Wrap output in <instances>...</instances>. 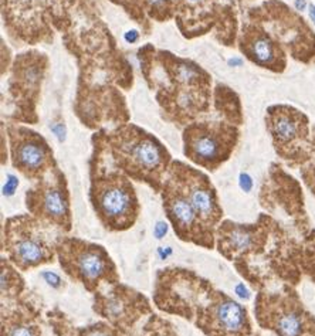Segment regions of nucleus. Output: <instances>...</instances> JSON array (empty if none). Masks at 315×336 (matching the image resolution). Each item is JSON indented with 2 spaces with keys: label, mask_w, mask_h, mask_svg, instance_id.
I'll return each instance as SVG.
<instances>
[{
  "label": "nucleus",
  "mask_w": 315,
  "mask_h": 336,
  "mask_svg": "<svg viewBox=\"0 0 315 336\" xmlns=\"http://www.w3.org/2000/svg\"><path fill=\"white\" fill-rule=\"evenodd\" d=\"M153 301L161 311L195 323L206 336H244L250 328L239 302L190 270H161Z\"/></svg>",
  "instance_id": "nucleus-1"
},
{
  "label": "nucleus",
  "mask_w": 315,
  "mask_h": 336,
  "mask_svg": "<svg viewBox=\"0 0 315 336\" xmlns=\"http://www.w3.org/2000/svg\"><path fill=\"white\" fill-rule=\"evenodd\" d=\"M106 142L108 152L125 175L161 189L170 156L156 138L136 126H125L111 133Z\"/></svg>",
  "instance_id": "nucleus-2"
},
{
  "label": "nucleus",
  "mask_w": 315,
  "mask_h": 336,
  "mask_svg": "<svg viewBox=\"0 0 315 336\" xmlns=\"http://www.w3.org/2000/svg\"><path fill=\"white\" fill-rule=\"evenodd\" d=\"M63 235L60 229L34 216H17L6 220L1 247L19 271H29L54 261Z\"/></svg>",
  "instance_id": "nucleus-3"
},
{
  "label": "nucleus",
  "mask_w": 315,
  "mask_h": 336,
  "mask_svg": "<svg viewBox=\"0 0 315 336\" xmlns=\"http://www.w3.org/2000/svg\"><path fill=\"white\" fill-rule=\"evenodd\" d=\"M90 199L101 224L109 231H125L135 224L139 203L128 176L121 170L92 169Z\"/></svg>",
  "instance_id": "nucleus-4"
},
{
  "label": "nucleus",
  "mask_w": 315,
  "mask_h": 336,
  "mask_svg": "<svg viewBox=\"0 0 315 336\" xmlns=\"http://www.w3.org/2000/svg\"><path fill=\"white\" fill-rule=\"evenodd\" d=\"M57 258L63 271L88 293L94 294L106 284L120 282L117 265L100 244L63 235L57 244Z\"/></svg>",
  "instance_id": "nucleus-5"
},
{
  "label": "nucleus",
  "mask_w": 315,
  "mask_h": 336,
  "mask_svg": "<svg viewBox=\"0 0 315 336\" xmlns=\"http://www.w3.org/2000/svg\"><path fill=\"white\" fill-rule=\"evenodd\" d=\"M94 312L128 334L144 316L152 315V307L147 296L121 282L103 285L94 293Z\"/></svg>",
  "instance_id": "nucleus-6"
},
{
  "label": "nucleus",
  "mask_w": 315,
  "mask_h": 336,
  "mask_svg": "<svg viewBox=\"0 0 315 336\" xmlns=\"http://www.w3.org/2000/svg\"><path fill=\"white\" fill-rule=\"evenodd\" d=\"M27 209L36 219L51 224L61 231L71 230L70 196L64 175L54 166L26 194Z\"/></svg>",
  "instance_id": "nucleus-7"
},
{
  "label": "nucleus",
  "mask_w": 315,
  "mask_h": 336,
  "mask_svg": "<svg viewBox=\"0 0 315 336\" xmlns=\"http://www.w3.org/2000/svg\"><path fill=\"white\" fill-rule=\"evenodd\" d=\"M162 197L166 216L179 240L205 249L214 247L216 233L205 227L196 214L193 206L170 177H168L164 183Z\"/></svg>",
  "instance_id": "nucleus-8"
},
{
  "label": "nucleus",
  "mask_w": 315,
  "mask_h": 336,
  "mask_svg": "<svg viewBox=\"0 0 315 336\" xmlns=\"http://www.w3.org/2000/svg\"><path fill=\"white\" fill-rule=\"evenodd\" d=\"M168 177L178 185L182 193L193 206L196 214L205 227L216 233V227L222 219V207L219 206L216 191L208 176L180 162H175L168 170Z\"/></svg>",
  "instance_id": "nucleus-9"
},
{
  "label": "nucleus",
  "mask_w": 315,
  "mask_h": 336,
  "mask_svg": "<svg viewBox=\"0 0 315 336\" xmlns=\"http://www.w3.org/2000/svg\"><path fill=\"white\" fill-rule=\"evenodd\" d=\"M231 135V129L216 124L190 125L185 131V155L197 165L214 170L230 153Z\"/></svg>",
  "instance_id": "nucleus-10"
},
{
  "label": "nucleus",
  "mask_w": 315,
  "mask_h": 336,
  "mask_svg": "<svg viewBox=\"0 0 315 336\" xmlns=\"http://www.w3.org/2000/svg\"><path fill=\"white\" fill-rule=\"evenodd\" d=\"M9 138L13 165L26 177L40 180L54 168L53 152L39 133L26 128H10Z\"/></svg>",
  "instance_id": "nucleus-11"
},
{
  "label": "nucleus",
  "mask_w": 315,
  "mask_h": 336,
  "mask_svg": "<svg viewBox=\"0 0 315 336\" xmlns=\"http://www.w3.org/2000/svg\"><path fill=\"white\" fill-rule=\"evenodd\" d=\"M1 336H44L39 309L23 295L1 302Z\"/></svg>",
  "instance_id": "nucleus-12"
},
{
  "label": "nucleus",
  "mask_w": 315,
  "mask_h": 336,
  "mask_svg": "<svg viewBox=\"0 0 315 336\" xmlns=\"http://www.w3.org/2000/svg\"><path fill=\"white\" fill-rule=\"evenodd\" d=\"M273 328L280 336H302L304 334V319L301 314L293 307L281 304L278 311L270 316Z\"/></svg>",
  "instance_id": "nucleus-13"
},
{
  "label": "nucleus",
  "mask_w": 315,
  "mask_h": 336,
  "mask_svg": "<svg viewBox=\"0 0 315 336\" xmlns=\"http://www.w3.org/2000/svg\"><path fill=\"white\" fill-rule=\"evenodd\" d=\"M26 291L21 275L7 258H1V301H13Z\"/></svg>",
  "instance_id": "nucleus-14"
},
{
  "label": "nucleus",
  "mask_w": 315,
  "mask_h": 336,
  "mask_svg": "<svg viewBox=\"0 0 315 336\" xmlns=\"http://www.w3.org/2000/svg\"><path fill=\"white\" fill-rule=\"evenodd\" d=\"M53 325L56 329L64 331L67 336H125L120 329L112 326L109 322H95L88 326L75 328V326H67L63 322V315H59V318H53Z\"/></svg>",
  "instance_id": "nucleus-15"
},
{
  "label": "nucleus",
  "mask_w": 315,
  "mask_h": 336,
  "mask_svg": "<svg viewBox=\"0 0 315 336\" xmlns=\"http://www.w3.org/2000/svg\"><path fill=\"white\" fill-rule=\"evenodd\" d=\"M271 132L280 144H288L294 141L298 135V124L297 121L290 115L280 114L278 117L274 118Z\"/></svg>",
  "instance_id": "nucleus-16"
},
{
  "label": "nucleus",
  "mask_w": 315,
  "mask_h": 336,
  "mask_svg": "<svg viewBox=\"0 0 315 336\" xmlns=\"http://www.w3.org/2000/svg\"><path fill=\"white\" fill-rule=\"evenodd\" d=\"M141 336H178L173 325L170 322L165 321L164 318L158 315H149L148 321L142 326Z\"/></svg>",
  "instance_id": "nucleus-17"
},
{
  "label": "nucleus",
  "mask_w": 315,
  "mask_h": 336,
  "mask_svg": "<svg viewBox=\"0 0 315 336\" xmlns=\"http://www.w3.org/2000/svg\"><path fill=\"white\" fill-rule=\"evenodd\" d=\"M252 54L253 59L260 63V64H266L270 63L273 57H274V48L273 44L269 39L266 37H258L255 39L253 44H252Z\"/></svg>",
  "instance_id": "nucleus-18"
},
{
  "label": "nucleus",
  "mask_w": 315,
  "mask_h": 336,
  "mask_svg": "<svg viewBox=\"0 0 315 336\" xmlns=\"http://www.w3.org/2000/svg\"><path fill=\"white\" fill-rule=\"evenodd\" d=\"M7 179H9V180L6 182V185H4V188H3V193L9 196V194H13V191L16 190V188L19 186V180L16 179L15 176L12 175L9 176Z\"/></svg>",
  "instance_id": "nucleus-19"
},
{
  "label": "nucleus",
  "mask_w": 315,
  "mask_h": 336,
  "mask_svg": "<svg viewBox=\"0 0 315 336\" xmlns=\"http://www.w3.org/2000/svg\"><path fill=\"white\" fill-rule=\"evenodd\" d=\"M240 188L244 191H250L253 189V179L252 176L247 173H241L240 175Z\"/></svg>",
  "instance_id": "nucleus-20"
},
{
  "label": "nucleus",
  "mask_w": 315,
  "mask_h": 336,
  "mask_svg": "<svg viewBox=\"0 0 315 336\" xmlns=\"http://www.w3.org/2000/svg\"><path fill=\"white\" fill-rule=\"evenodd\" d=\"M44 277L47 278V282L50 284V285H53V287H59L61 282V279L59 275H56V274H50V273H47V274H44Z\"/></svg>",
  "instance_id": "nucleus-21"
},
{
  "label": "nucleus",
  "mask_w": 315,
  "mask_h": 336,
  "mask_svg": "<svg viewBox=\"0 0 315 336\" xmlns=\"http://www.w3.org/2000/svg\"><path fill=\"white\" fill-rule=\"evenodd\" d=\"M138 37H139V34H138L136 30H129V31L125 33V40H126L128 43H135L136 40H138Z\"/></svg>",
  "instance_id": "nucleus-22"
},
{
  "label": "nucleus",
  "mask_w": 315,
  "mask_h": 336,
  "mask_svg": "<svg viewBox=\"0 0 315 336\" xmlns=\"http://www.w3.org/2000/svg\"><path fill=\"white\" fill-rule=\"evenodd\" d=\"M166 230H168V227H166L165 223H158V226H156V235H158V238H162V235L166 234Z\"/></svg>",
  "instance_id": "nucleus-23"
},
{
  "label": "nucleus",
  "mask_w": 315,
  "mask_h": 336,
  "mask_svg": "<svg viewBox=\"0 0 315 336\" xmlns=\"http://www.w3.org/2000/svg\"><path fill=\"white\" fill-rule=\"evenodd\" d=\"M295 9L297 10H300V12H302V10H305L307 9V1L305 0H295Z\"/></svg>",
  "instance_id": "nucleus-24"
},
{
  "label": "nucleus",
  "mask_w": 315,
  "mask_h": 336,
  "mask_svg": "<svg viewBox=\"0 0 315 336\" xmlns=\"http://www.w3.org/2000/svg\"><path fill=\"white\" fill-rule=\"evenodd\" d=\"M237 293H239V295H240L241 298H244V299L249 298V291L246 290L244 285H239V287H237Z\"/></svg>",
  "instance_id": "nucleus-25"
},
{
  "label": "nucleus",
  "mask_w": 315,
  "mask_h": 336,
  "mask_svg": "<svg viewBox=\"0 0 315 336\" xmlns=\"http://www.w3.org/2000/svg\"><path fill=\"white\" fill-rule=\"evenodd\" d=\"M243 64V61L240 59H230L229 60V65H233V67H239Z\"/></svg>",
  "instance_id": "nucleus-26"
},
{
  "label": "nucleus",
  "mask_w": 315,
  "mask_h": 336,
  "mask_svg": "<svg viewBox=\"0 0 315 336\" xmlns=\"http://www.w3.org/2000/svg\"><path fill=\"white\" fill-rule=\"evenodd\" d=\"M310 17H311V20L314 21V24H315V6L314 4H310Z\"/></svg>",
  "instance_id": "nucleus-27"
},
{
  "label": "nucleus",
  "mask_w": 315,
  "mask_h": 336,
  "mask_svg": "<svg viewBox=\"0 0 315 336\" xmlns=\"http://www.w3.org/2000/svg\"><path fill=\"white\" fill-rule=\"evenodd\" d=\"M166 0H149V3L152 4V6H155V7H158V6H161V4H164Z\"/></svg>",
  "instance_id": "nucleus-28"
},
{
  "label": "nucleus",
  "mask_w": 315,
  "mask_h": 336,
  "mask_svg": "<svg viewBox=\"0 0 315 336\" xmlns=\"http://www.w3.org/2000/svg\"><path fill=\"white\" fill-rule=\"evenodd\" d=\"M185 1H188V3H190V4H199V3H202L203 0H185Z\"/></svg>",
  "instance_id": "nucleus-29"
}]
</instances>
